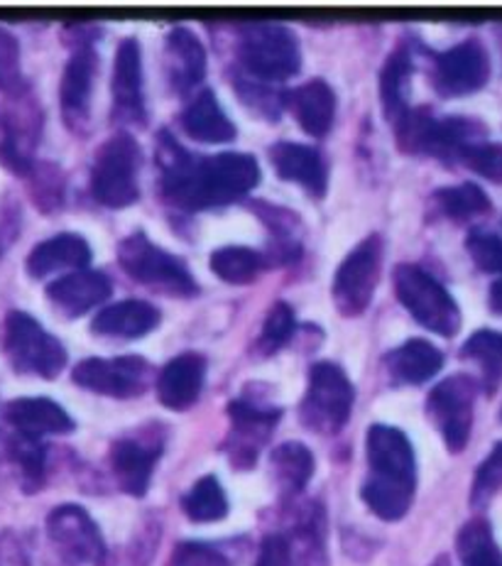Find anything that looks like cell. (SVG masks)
<instances>
[{
	"label": "cell",
	"mask_w": 502,
	"mask_h": 566,
	"mask_svg": "<svg viewBox=\"0 0 502 566\" xmlns=\"http://www.w3.org/2000/svg\"><path fill=\"white\" fill-rule=\"evenodd\" d=\"M461 163L471 167L475 175H481L488 182L502 185V143H475L466 147Z\"/></svg>",
	"instance_id": "cell-41"
},
{
	"label": "cell",
	"mask_w": 502,
	"mask_h": 566,
	"mask_svg": "<svg viewBox=\"0 0 502 566\" xmlns=\"http://www.w3.org/2000/svg\"><path fill=\"white\" fill-rule=\"evenodd\" d=\"M395 290L402 307L439 336H456L461 329V310L449 290L417 265H399L395 270Z\"/></svg>",
	"instance_id": "cell-7"
},
{
	"label": "cell",
	"mask_w": 502,
	"mask_h": 566,
	"mask_svg": "<svg viewBox=\"0 0 502 566\" xmlns=\"http://www.w3.org/2000/svg\"><path fill=\"white\" fill-rule=\"evenodd\" d=\"M6 424L15 434L42 439L52 434L74 432V420L62 405L50 398H18L10 400L3 410Z\"/></svg>",
	"instance_id": "cell-21"
},
{
	"label": "cell",
	"mask_w": 502,
	"mask_h": 566,
	"mask_svg": "<svg viewBox=\"0 0 502 566\" xmlns=\"http://www.w3.org/2000/svg\"><path fill=\"white\" fill-rule=\"evenodd\" d=\"M181 507L194 523H219L228 515V497L216 475H203L185 495Z\"/></svg>",
	"instance_id": "cell-35"
},
{
	"label": "cell",
	"mask_w": 502,
	"mask_h": 566,
	"mask_svg": "<svg viewBox=\"0 0 502 566\" xmlns=\"http://www.w3.org/2000/svg\"><path fill=\"white\" fill-rule=\"evenodd\" d=\"M280 407L260 405L258 400L238 398L228 402V417H231V434L226 439L228 461L236 469L255 467L260 449L275 432L280 422Z\"/></svg>",
	"instance_id": "cell-13"
},
{
	"label": "cell",
	"mask_w": 502,
	"mask_h": 566,
	"mask_svg": "<svg viewBox=\"0 0 502 566\" xmlns=\"http://www.w3.org/2000/svg\"><path fill=\"white\" fill-rule=\"evenodd\" d=\"M211 270L223 282L231 285H245V282L255 280L262 268H265V258H262L253 248L245 245H226L211 253Z\"/></svg>",
	"instance_id": "cell-34"
},
{
	"label": "cell",
	"mask_w": 502,
	"mask_h": 566,
	"mask_svg": "<svg viewBox=\"0 0 502 566\" xmlns=\"http://www.w3.org/2000/svg\"><path fill=\"white\" fill-rule=\"evenodd\" d=\"M353 400H356V390L344 368L331 360L314 364L302 400V422L312 432L336 434L348 422Z\"/></svg>",
	"instance_id": "cell-8"
},
{
	"label": "cell",
	"mask_w": 502,
	"mask_h": 566,
	"mask_svg": "<svg viewBox=\"0 0 502 566\" xmlns=\"http://www.w3.org/2000/svg\"><path fill=\"white\" fill-rule=\"evenodd\" d=\"M490 310L502 316V275L490 287Z\"/></svg>",
	"instance_id": "cell-46"
},
{
	"label": "cell",
	"mask_w": 502,
	"mask_h": 566,
	"mask_svg": "<svg viewBox=\"0 0 502 566\" xmlns=\"http://www.w3.org/2000/svg\"><path fill=\"white\" fill-rule=\"evenodd\" d=\"M181 128H185L189 138L199 143L236 140L233 120L226 116L219 98H216V94L209 92V88H203V92L185 108V113H181Z\"/></svg>",
	"instance_id": "cell-27"
},
{
	"label": "cell",
	"mask_w": 502,
	"mask_h": 566,
	"mask_svg": "<svg viewBox=\"0 0 502 566\" xmlns=\"http://www.w3.org/2000/svg\"><path fill=\"white\" fill-rule=\"evenodd\" d=\"M169 566H231L219 549H213L203 542H181L172 552Z\"/></svg>",
	"instance_id": "cell-44"
},
{
	"label": "cell",
	"mask_w": 502,
	"mask_h": 566,
	"mask_svg": "<svg viewBox=\"0 0 502 566\" xmlns=\"http://www.w3.org/2000/svg\"><path fill=\"white\" fill-rule=\"evenodd\" d=\"M270 163L287 182L300 185L312 197L322 199L328 189V167L316 147L302 143H278L270 150Z\"/></svg>",
	"instance_id": "cell-19"
},
{
	"label": "cell",
	"mask_w": 502,
	"mask_h": 566,
	"mask_svg": "<svg viewBox=\"0 0 502 566\" xmlns=\"http://www.w3.org/2000/svg\"><path fill=\"white\" fill-rule=\"evenodd\" d=\"M502 491V441L490 451L488 459L475 471L473 489H471V505L483 507Z\"/></svg>",
	"instance_id": "cell-40"
},
{
	"label": "cell",
	"mask_w": 502,
	"mask_h": 566,
	"mask_svg": "<svg viewBox=\"0 0 502 566\" xmlns=\"http://www.w3.org/2000/svg\"><path fill=\"white\" fill-rule=\"evenodd\" d=\"M461 356L481 368L483 390L493 395L502 380V334L493 329L475 332L461 348Z\"/></svg>",
	"instance_id": "cell-32"
},
{
	"label": "cell",
	"mask_w": 502,
	"mask_h": 566,
	"mask_svg": "<svg viewBox=\"0 0 502 566\" xmlns=\"http://www.w3.org/2000/svg\"><path fill=\"white\" fill-rule=\"evenodd\" d=\"M203 380H207V358L199 354H181L159 373L157 398L167 410H189L199 400Z\"/></svg>",
	"instance_id": "cell-23"
},
{
	"label": "cell",
	"mask_w": 502,
	"mask_h": 566,
	"mask_svg": "<svg viewBox=\"0 0 502 566\" xmlns=\"http://www.w3.org/2000/svg\"><path fill=\"white\" fill-rule=\"evenodd\" d=\"M165 72L177 94H187L207 76V50L187 28H172L165 38Z\"/></svg>",
	"instance_id": "cell-22"
},
{
	"label": "cell",
	"mask_w": 502,
	"mask_h": 566,
	"mask_svg": "<svg viewBox=\"0 0 502 566\" xmlns=\"http://www.w3.org/2000/svg\"><path fill=\"white\" fill-rule=\"evenodd\" d=\"M236 86H238V94L243 96V101L250 108L260 111L262 116L268 118L280 116V108L284 106V96L287 94L270 92V86L265 82H258L253 76H236Z\"/></svg>",
	"instance_id": "cell-43"
},
{
	"label": "cell",
	"mask_w": 502,
	"mask_h": 566,
	"mask_svg": "<svg viewBox=\"0 0 502 566\" xmlns=\"http://www.w3.org/2000/svg\"><path fill=\"white\" fill-rule=\"evenodd\" d=\"M412 78V56L407 50H397L393 56H387L385 70L380 74V98L385 118L397 128L412 111L407 106V84Z\"/></svg>",
	"instance_id": "cell-30"
},
{
	"label": "cell",
	"mask_w": 502,
	"mask_h": 566,
	"mask_svg": "<svg viewBox=\"0 0 502 566\" xmlns=\"http://www.w3.org/2000/svg\"><path fill=\"white\" fill-rule=\"evenodd\" d=\"M42 108L32 92L8 96V104L0 113V163L6 169L28 177L35 167V150L42 138Z\"/></svg>",
	"instance_id": "cell-9"
},
{
	"label": "cell",
	"mask_w": 502,
	"mask_h": 566,
	"mask_svg": "<svg viewBox=\"0 0 502 566\" xmlns=\"http://www.w3.org/2000/svg\"><path fill=\"white\" fill-rule=\"evenodd\" d=\"M118 263L123 273L145 287L172 294V297H191L197 294V280L189 275L187 265L165 248L153 243L145 233H133L118 248Z\"/></svg>",
	"instance_id": "cell-6"
},
{
	"label": "cell",
	"mask_w": 502,
	"mask_h": 566,
	"mask_svg": "<svg viewBox=\"0 0 502 566\" xmlns=\"http://www.w3.org/2000/svg\"><path fill=\"white\" fill-rule=\"evenodd\" d=\"M294 326H296V319H294V310L290 307V304L282 300L272 304L268 316H265V326H262L260 342H258L260 354H265V356L278 354V350L292 338Z\"/></svg>",
	"instance_id": "cell-39"
},
{
	"label": "cell",
	"mask_w": 502,
	"mask_h": 566,
	"mask_svg": "<svg viewBox=\"0 0 502 566\" xmlns=\"http://www.w3.org/2000/svg\"><path fill=\"white\" fill-rule=\"evenodd\" d=\"M98 70V54L91 48H82L66 62L60 82V106L66 128L72 133H84L91 116V94Z\"/></svg>",
	"instance_id": "cell-17"
},
{
	"label": "cell",
	"mask_w": 502,
	"mask_h": 566,
	"mask_svg": "<svg viewBox=\"0 0 502 566\" xmlns=\"http://www.w3.org/2000/svg\"><path fill=\"white\" fill-rule=\"evenodd\" d=\"M433 566H449V562L441 557V559H437V562H433Z\"/></svg>",
	"instance_id": "cell-47"
},
{
	"label": "cell",
	"mask_w": 502,
	"mask_h": 566,
	"mask_svg": "<svg viewBox=\"0 0 502 566\" xmlns=\"http://www.w3.org/2000/svg\"><path fill=\"white\" fill-rule=\"evenodd\" d=\"M287 106L300 126L312 135V138H324L334 126L336 118V94L324 78H312V82L294 88L292 94L284 96Z\"/></svg>",
	"instance_id": "cell-25"
},
{
	"label": "cell",
	"mask_w": 502,
	"mask_h": 566,
	"mask_svg": "<svg viewBox=\"0 0 502 566\" xmlns=\"http://www.w3.org/2000/svg\"><path fill=\"white\" fill-rule=\"evenodd\" d=\"M159 169L165 199L185 211L226 207L250 195L260 182V165L253 155H189L167 133L159 135Z\"/></svg>",
	"instance_id": "cell-1"
},
{
	"label": "cell",
	"mask_w": 502,
	"mask_h": 566,
	"mask_svg": "<svg viewBox=\"0 0 502 566\" xmlns=\"http://www.w3.org/2000/svg\"><path fill=\"white\" fill-rule=\"evenodd\" d=\"M163 454V437H125L111 447V467L121 489L140 497L150 489L155 463Z\"/></svg>",
	"instance_id": "cell-18"
},
{
	"label": "cell",
	"mask_w": 502,
	"mask_h": 566,
	"mask_svg": "<svg viewBox=\"0 0 502 566\" xmlns=\"http://www.w3.org/2000/svg\"><path fill=\"white\" fill-rule=\"evenodd\" d=\"M48 537L66 566H84L104 559L106 545L98 525L79 505H60L48 517Z\"/></svg>",
	"instance_id": "cell-14"
},
{
	"label": "cell",
	"mask_w": 502,
	"mask_h": 566,
	"mask_svg": "<svg viewBox=\"0 0 502 566\" xmlns=\"http://www.w3.org/2000/svg\"><path fill=\"white\" fill-rule=\"evenodd\" d=\"M380 273L383 238L378 233H373L353 248L344 263L336 270L334 285H331L336 310L344 316H358L368 310L375 297V290H378Z\"/></svg>",
	"instance_id": "cell-10"
},
{
	"label": "cell",
	"mask_w": 502,
	"mask_h": 566,
	"mask_svg": "<svg viewBox=\"0 0 502 566\" xmlns=\"http://www.w3.org/2000/svg\"><path fill=\"white\" fill-rule=\"evenodd\" d=\"M159 310L143 300H123L96 314L91 332L106 338H140L157 329Z\"/></svg>",
	"instance_id": "cell-26"
},
{
	"label": "cell",
	"mask_w": 502,
	"mask_h": 566,
	"mask_svg": "<svg viewBox=\"0 0 502 566\" xmlns=\"http://www.w3.org/2000/svg\"><path fill=\"white\" fill-rule=\"evenodd\" d=\"M270 473L280 495L294 497L306 489L314 475V454L300 441H287L272 451Z\"/></svg>",
	"instance_id": "cell-29"
},
{
	"label": "cell",
	"mask_w": 502,
	"mask_h": 566,
	"mask_svg": "<svg viewBox=\"0 0 502 566\" xmlns=\"http://www.w3.org/2000/svg\"><path fill=\"white\" fill-rule=\"evenodd\" d=\"M500 417H502V412H500Z\"/></svg>",
	"instance_id": "cell-48"
},
{
	"label": "cell",
	"mask_w": 502,
	"mask_h": 566,
	"mask_svg": "<svg viewBox=\"0 0 502 566\" xmlns=\"http://www.w3.org/2000/svg\"><path fill=\"white\" fill-rule=\"evenodd\" d=\"M28 88L25 76H22L20 42L13 32L0 25V92L6 96H18Z\"/></svg>",
	"instance_id": "cell-38"
},
{
	"label": "cell",
	"mask_w": 502,
	"mask_h": 566,
	"mask_svg": "<svg viewBox=\"0 0 502 566\" xmlns=\"http://www.w3.org/2000/svg\"><path fill=\"white\" fill-rule=\"evenodd\" d=\"M478 388L481 385H478L475 378L466 376V373H456V376L441 380L429 392L427 415L437 424L443 441H447V449L453 451V454L463 451L468 437H471Z\"/></svg>",
	"instance_id": "cell-11"
},
{
	"label": "cell",
	"mask_w": 502,
	"mask_h": 566,
	"mask_svg": "<svg viewBox=\"0 0 502 566\" xmlns=\"http://www.w3.org/2000/svg\"><path fill=\"white\" fill-rule=\"evenodd\" d=\"M387 370L395 382L402 385H421L431 380L443 366L441 350L425 342V338H412V342L395 348L390 356L385 358Z\"/></svg>",
	"instance_id": "cell-28"
},
{
	"label": "cell",
	"mask_w": 502,
	"mask_h": 566,
	"mask_svg": "<svg viewBox=\"0 0 502 566\" xmlns=\"http://www.w3.org/2000/svg\"><path fill=\"white\" fill-rule=\"evenodd\" d=\"M255 566H294L290 542L282 535L265 537V542H262V547H260Z\"/></svg>",
	"instance_id": "cell-45"
},
{
	"label": "cell",
	"mask_w": 502,
	"mask_h": 566,
	"mask_svg": "<svg viewBox=\"0 0 502 566\" xmlns=\"http://www.w3.org/2000/svg\"><path fill=\"white\" fill-rule=\"evenodd\" d=\"M72 380L84 390L125 400L150 388L153 366L143 356L84 358L72 370Z\"/></svg>",
	"instance_id": "cell-12"
},
{
	"label": "cell",
	"mask_w": 502,
	"mask_h": 566,
	"mask_svg": "<svg viewBox=\"0 0 502 566\" xmlns=\"http://www.w3.org/2000/svg\"><path fill=\"white\" fill-rule=\"evenodd\" d=\"M8 451L20 473L22 489L28 493L38 491L44 481V469H48V449H44L42 439H30L13 432L8 441Z\"/></svg>",
	"instance_id": "cell-36"
},
{
	"label": "cell",
	"mask_w": 502,
	"mask_h": 566,
	"mask_svg": "<svg viewBox=\"0 0 502 566\" xmlns=\"http://www.w3.org/2000/svg\"><path fill=\"white\" fill-rule=\"evenodd\" d=\"M140 147L133 135L116 133L96 153L91 167V195L106 209H128L140 199Z\"/></svg>",
	"instance_id": "cell-5"
},
{
	"label": "cell",
	"mask_w": 502,
	"mask_h": 566,
	"mask_svg": "<svg viewBox=\"0 0 502 566\" xmlns=\"http://www.w3.org/2000/svg\"><path fill=\"white\" fill-rule=\"evenodd\" d=\"M30 187V197L42 213H52L62 209L64 201V175L54 163H35L32 172L25 177Z\"/></svg>",
	"instance_id": "cell-37"
},
{
	"label": "cell",
	"mask_w": 502,
	"mask_h": 566,
	"mask_svg": "<svg viewBox=\"0 0 502 566\" xmlns=\"http://www.w3.org/2000/svg\"><path fill=\"white\" fill-rule=\"evenodd\" d=\"M431 78L441 96L475 94L490 78V56L478 40L461 42L433 56Z\"/></svg>",
	"instance_id": "cell-15"
},
{
	"label": "cell",
	"mask_w": 502,
	"mask_h": 566,
	"mask_svg": "<svg viewBox=\"0 0 502 566\" xmlns=\"http://www.w3.org/2000/svg\"><path fill=\"white\" fill-rule=\"evenodd\" d=\"M238 60L248 76L265 84L287 82L302 70V50L294 32L272 20L238 25Z\"/></svg>",
	"instance_id": "cell-3"
},
{
	"label": "cell",
	"mask_w": 502,
	"mask_h": 566,
	"mask_svg": "<svg viewBox=\"0 0 502 566\" xmlns=\"http://www.w3.org/2000/svg\"><path fill=\"white\" fill-rule=\"evenodd\" d=\"M88 263L91 245L86 243V238L76 233H60L32 248L25 260V270L30 277L42 280L48 275L62 273V270H72V273L86 270Z\"/></svg>",
	"instance_id": "cell-24"
},
{
	"label": "cell",
	"mask_w": 502,
	"mask_h": 566,
	"mask_svg": "<svg viewBox=\"0 0 502 566\" xmlns=\"http://www.w3.org/2000/svg\"><path fill=\"white\" fill-rule=\"evenodd\" d=\"M365 454L370 469L360 491L365 505L387 523L402 520L417 489L412 441L395 427L373 424L365 437Z\"/></svg>",
	"instance_id": "cell-2"
},
{
	"label": "cell",
	"mask_w": 502,
	"mask_h": 566,
	"mask_svg": "<svg viewBox=\"0 0 502 566\" xmlns=\"http://www.w3.org/2000/svg\"><path fill=\"white\" fill-rule=\"evenodd\" d=\"M456 549H459L463 566H502V549L493 537V527L481 517L461 527Z\"/></svg>",
	"instance_id": "cell-33"
},
{
	"label": "cell",
	"mask_w": 502,
	"mask_h": 566,
	"mask_svg": "<svg viewBox=\"0 0 502 566\" xmlns=\"http://www.w3.org/2000/svg\"><path fill=\"white\" fill-rule=\"evenodd\" d=\"M145 78H143V52L138 40H123L113 62V120L125 126H143L147 120L145 111Z\"/></svg>",
	"instance_id": "cell-16"
},
{
	"label": "cell",
	"mask_w": 502,
	"mask_h": 566,
	"mask_svg": "<svg viewBox=\"0 0 502 566\" xmlns=\"http://www.w3.org/2000/svg\"><path fill=\"white\" fill-rule=\"evenodd\" d=\"M113 292L106 273L98 270H76L64 277H56L48 285V300L64 316H82L98 304H104Z\"/></svg>",
	"instance_id": "cell-20"
},
{
	"label": "cell",
	"mask_w": 502,
	"mask_h": 566,
	"mask_svg": "<svg viewBox=\"0 0 502 566\" xmlns=\"http://www.w3.org/2000/svg\"><path fill=\"white\" fill-rule=\"evenodd\" d=\"M0 348L3 356L20 376H35L52 380L64 370L66 348L28 312H10L0 329Z\"/></svg>",
	"instance_id": "cell-4"
},
{
	"label": "cell",
	"mask_w": 502,
	"mask_h": 566,
	"mask_svg": "<svg viewBox=\"0 0 502 566\" xmlns=\"http://www.w3.org/2000/svg\"><path fill=\"white\" fill-rule=\"evenodd\" d=\"M433 207H437L443 217L453 221H473L490 213V197L478 185H459V187H443L433 191Z\"/></svg>",
	"instance_id": "cell-31"
},
{
	"label": "cell",
	"mask_w": 502,
	"mask_h": 566,
	"mask_svg": "<svg viewBox=\"0 0 502 566\" xmlns=\"http://www.w3.org/2000/svg\"><path fill=\"white\" fill-rule=\"evenodd\" d=\"M466 251L478 270L502 275V235L490 231H473L466 241Z\"/></svg>",
	"instance_id": "cell-42"
}]
</instances>
